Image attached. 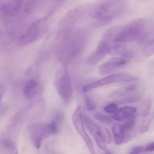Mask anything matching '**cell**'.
Here are the masks:
<instances>
[{
    "label": "cell",
    "mask_w": 154,
    "mask_h": 154,
    "mask_svg": "<svg viewBox=\"0 0 154 154\" xmlns=\"http://www.w3.org/2000/svg\"><path fill=\"white\" fill-rule=\"evenodd\" d=\"M144 146H137L132 149L130 153L131 154H136L143 153L144 152Z\"/></svg>",
    "instance_id": "23"
},
{
    "label": "cell",
    "mask_w": 154,
    "mask_h": 154,
    "mask_svg": "<svg viewBox=\"0 0 154 154\" xmlns=\"http://www.w3.org/2000/svg\"><path fill=\"white\" fill-rule=\"evenodd\" d=\"M83 118L86 128L93 137L98 146L101 149H105V142L102 136L100 128L85 114H84Z\"/></svg>",
    "instance_id": "10"
},
{
    "label": "cell",
    "mask_w": 154,
    "mask_h": 154,
    "mask_svg": "<svg viewBox=\"0 0 154 154\" xmlns=\"http://www.w3.org/2000/svg\"><path fill=\"white\" fill-rule=\"evenodd\" d=\"M151 122V117L148 118H146L142 122L140 127V132L141 133H145L146 132L150 126Z\"/></svg>",
    "instance_id": "22"
},
{
    "label": "cell",
    "mask_w": 154,
    "mask_h": 154,
    "mask_svg": "<svg viewBox=\"0 0 154 154\" xmlns=\"http://www.w3.org/2000/svg\"><path fill=\"white\" fill-rule=\"evenodd\" d=\"M1 144L5 148L9 150L15 151L16 150V146L15 143L12 140L8 138H4L1 140Z\"/></svg>",
    "instance_id": "19"
},
{
    "label": "cell",
    "mask_w": 154,
    "mask_h": 154,
    "mask_svg": "<svg viewBox=\"0 0 154 154\" xmlns=\"http://www.w3.org/2000/svg\"><path fill=\"white\" fill-rule=\"evenodd\" d=\"M154 150V143H149L144 148V152H152Z\"/></svg>",
    "instance_id": "24"
},
{
    "label": "cell",
    "mask_w": 154,
    "mask_h": 154,
    "mask_svg": "<svg viewBox=\"0 0 154 154\" xmlns=\"http://www.w3.org/2000/svg\"><path fill=\"white\" fill-rule=\"evenodd\" d=\"M94 118L98 121L107 125H110L112 122L111 118L100 112H96L94 114Z\"/></svg>",
    "instance_id": "17"
},
{
    "label": "cell",
    "mask_w": 154,
    "mask_h": 154,
    "mask_svg": "<svg viewBox=\"0 0 154 154\" xmlns=\"http://www.w3.org/2000/svg\"><path fill=\"white\" fill-rule=\"evenodd\" d=\"M137 81V79L136 77L126 74L112 75L86 85L83 88V91L85 93H87L95 88L111 84L122 82H135Z\"/></svg>",
    "instance_id": "8"
},
{
    "label": "cell",
    "mask_w": 154,
    "mask_h": 154,
    "mask_svg": "<svg viewBox=\"0 0 154 154\" xmlns=\"http://www.w3.org/2000/svg\"><path fill=\"white\" fill-rule=\"evenodd\" d=\"M118 105L116 103H110L104 107V110L105 112L109 114H114L118 110Z\"/></svg>",
    "instance_id": "20"
},
{
    "label": "cell",
    "mask_w": 154,
    "mask_h": 154,
    "mask_svg": "<svg viewBox=\"0 0 154 154\" xmlns=\"http://www.w3.org/2000/svg\"><path fill=\"white\" fill-rule=\"evenodd\" d=\"M103 138L105 143L110 144L112 141V136L111 132L107 128H100Z\"/></svg>",
    "instance_id": "18"
},
{
    "label": "cell",
    "mask_w": 154,
    "mask_h": 154,
    "mask_svg": "<svg viewBox=\"0 0 154 154\" xmlns=\"http://www.w3.org/2000/svg\"><path fill=\"white\" fill-rule=\"evenodd\" d=\"M39 84L35 80L28 81L23 87V93L26 98L31 100L34 98L39 90Z\"/></svg>",
    "instance_id": "13"
},
{
    "label": "cell",
    "mask_w": 154,
    "mask_h": 154,
    "mask_svg": "<svg viewBox=\"0 0 154 154\" xmlns=\"http://www.w3.org/2000/svg\"><path fill=\"white\" fill-rule=\"evenodd\" d=\"M128 62V60L122 57H113L100 66L98 71L100 74L103 75L108 74L116 69L126 65Z\"/></svg>",
    "instance_id": "11"
},
{
    "label": "cell",
    "mask_w": 154,
    "mask_h": 154,
    "mask_svg": "<svg viewBox=\"0 0 154 154\" xmlns=\"http://www.w3.org/2000/svg\"><path fill=\"white\" fill-rule=\"evenodd\" d=\"M137 111L136 107L132 106H126L118 109L117 111L113 114L112 117L117 121H124L134 116Z\"/></svg>",
    "instance_id": "12"
},
{
    "label": "cell",
    "mask_w": 154,
    "mask_h": 154,
    "mask_svg": "<svg viewBox=\"0 0 154 154\" xmlns=\"http://www.w3.org/2000/svg\"><path fill=\"white\" fill-rule=\"evenodd\" d=\"M66 0H55L56 5L57 6H59L63 4Z\"/></svg>",
    "instance_id": "27"
},
{
    "label": "cell",
    "mask_w": 154,
    "mask_h": 154,
    "mask_svg": "<svg viewBox=\"0 0 154 154\" xmlns=\"http://www.w3.org/2000/svg\"><path fill=\"white\" fill-rule=\"evenodd\" d=\"M90 5H82L71 10L63 17L59 24V30L61 35L72 29L74 26L88 12Z\"/></svg>",
    "instance_id": "6"
},
{
    "label": "cell",
    "mask_w": 154,
    "mask_h": 154,
    "mask_svg": "<svg viewBox=\"0 0 154 154\" xmlns=\"http://www.w3.org/2000/svg\"><path fill=\"white\" fill-rule=\"evenodd\" d=\"M59 56L63 62L70 61L78 55L85 47L89 32L82 28L73 29L62 35Z\"/></svg>",
    "instance_id": "2"
},
{
    "label": "cell",
    "mask_w": 154,
    "mask_h": 154,
    "mask_svg": "<svg viewBox=\"0 0 154 154\" xmlns=\"http://www.w3.org/2000/svg\"><path fill=\"white\" fill-rule=\"evenodd\" d=\"M72 120L75 130L82 138L90 152L91 154H94L95 150L92 141L85 131L83 115L81 105H78L74 112L72 116Z\"/></svg>",
    "instance_id": "9"
},
{
    "label": "cell",
    "mask_w": 154,
    "mask_h": 154,
    "mask_svg": "<svg viewBox=\"0 0 154 154\" xmlns=\"http://www.w3.org/2000/svg\"><path fill=\"white\" fill-rule=\"evenodd\" d=\"M20 1H21L22 2H23V1H24V0H20Z\"/></svg>",
    "instance_id": "28"
},
{
    "label": "cell",
    "mask_w": 154,
    "mask_h": 154,
    "mask_svg": "<svg viewBox=\"0 0 154 154\" xmlns=\"http://www.w3.org/2000/svg\"><path fill=\"white\" fill-rule=\"evenodd\" d=\"M137 89V85H132L128 86L126 88V90L127 91L131 92H133L136 91Z\"/></svg>",
    "instance_id": "25"
},
{
    "label": "cell",
    "mask_w": 154,
    "mask_h": 154,
    "mask_svg": "<svg viewBox=\"0 0 154 154\" xmlns=\"http://www.w3.org/2000/svg\"><path fill=\"white\" fill-rule=\"evenodd\" d=\"M45 29V24L44 20L33 22L19 38L18 44L20 46H24L36 41L44 34Z\"/></svg>",
    "instance_id": "7"
},
{
    "label": "cell",
    "mask_w": 154,
    "mask_h": 154,
    "mask_svg": "<svg viewBox=\"0 0 154 154\" xmlns=\"http://www.w3.org/2000/svg\"><path fill=\"white\" fill-rule=\"evenodd\" d=\"M59 128L52 122H37L30 126L29 133L34 146L37 149H39L44 139L56 134Z\"/></svg>",
    "instance_id": "4"
},
{
    "label": "cell",
    "mask_w": 154,
    "mask_h": 154,
    "mask_svg": "<svg viewBox=\"0 0 154 154\" xmlns=\"http://www.w3.org/2000/svg\"><path fill=\"white\" fill-rule=\"evenodd\" d=\"M147 28L146 21L144 19L134 20L121 28L115 39V43L124 44L137 40Z\"/></svg>",
    "instance_id": "3"
},
{
    "label": "cell",
    "mask_w": 154,
    "mask_h": 154,
    "mask_svg": "<svg viewBox=\"0 0 154 154\" xmlns=\"http://www.w3.org/2000/svg\"><path fill=\"white\" fill-rule=\"evenodd\" d=\"M85 105L86 109L90 111H92L96 109L95 103L90 97H86L85 98Z\"/></svg>",
    "instance_id": "21"
},
{
    "label": "cell",
    "mask_w": 154,
    "mask_h": 154,
    "mask_svg": "<svg viewBox=\"0 0 154 154\" xmlns=\"http://www.w3.org/2000/svg\"><path fill=\"white\" fill-rule=\"evenodd\" d=\"M136 123V118L135 116H133L126 120V122L121 124L122 130L125 135L126 143L132 138Z\"/></svg>",
    "instance_id": "14"
},
{
    "label": "cell",
    "mask_w": 154,
    "mask_h": 154,
    "mask_svg": "<svg viewBox=\"0 0 154 154\" xmlns=\"http://www.w3.org/2000/svg\"><path fill=\"white\" fill-rule=\"evenodd\" d=\"M154 39H152L147 42L143 49V54L146 57H149L154 54Z\"/></svg>",
    "instance_id": "16"
},
{
    "label": "cell",
    "mask_w": 154,
    "mask_h": 154,
    "mask_svg": "<svg viewBox=\"0 0 154 154\" xmlns=\"http://www.w3.org/2000/svg\"><path fill=\"white\" fill-rule=\"evenodd\" d=\"M113 140L115 144L120 145L126 143L125 135L122 128L121 124L115 123L112 127Z\"/></svg>",
    "instance_id": "15"
},
{
    "label": "cell",
    "mask_w": 154,
    "mask_h": 154,
    "mask_svg": "<svg viewBox=\"0 0 154 154\" xmlns=\"http://www.w3.org/2000/svg\"><path fill=\"white\" fill-rule=\"evenodd\" d=\"M3 93H4V88L2 85L0 84V102L1 101Z\"/></svg>",
    "instance_id": "26"
},
{
    "label": "cell",
    "mask_w": 154,
    "mask_h": 154,
    "mask_svg": "<svg viewBox=\"0 0 154 154\" xmlns=\"http://www.w3.org/2000/svg\"><path fill=\"white\" fill-rule=\"evenodd\" d=\"M55 85L61 98L65 102H69L72 96L73 89L70 74L65 66L58 71L56 76Z\"/></svg>",
    "instance_id": "5"
},
{
    "label": "cell",
    "mask_w": 154,
    "mask_h": 154,
    "mask_svg": "<svg viewBox=\"0 0 154 154\" xmlns=\"http://www.w3.org/2000/svg\"><path fill=\"white\" fill-rule=\"evenodd\" d=\"M128 7L126 0H98L90 5L88 12L95 20V26H100L120 17Z\"/></svg>",
    "instance_id": "1"
}]
</instances>
